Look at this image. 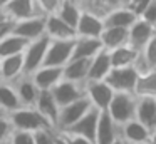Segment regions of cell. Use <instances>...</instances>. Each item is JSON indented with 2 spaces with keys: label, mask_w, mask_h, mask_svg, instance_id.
Returning a JSON list of instances; mask_svg holds the SVG:
<instances>
[{
  "label": "cell",
  "mask_w": 156,
  "mask_h": 144,
  "mask_svg": "<svg viewBox=\"0 0 156 144\" xmlns=\"http://www.w3.org/2000/svg\"><path fill=\"white\" fill-rule=\"evenodd\" d=\"M14 127L17 131H27V132H37L44 129H54L47 119L35 109L34 106H22L20 109L9 114Z\"/></svg>",
  "instance_id": "obj_1"
},
{
  "label": "cell",
  "mask_w": 156,
  "mask_h": 144,
  "mask_svg": "<svg viewBox=\"0 0 156 144\" xmlns=\"http://www.w3.org/2000/svg\"><path fill=\"white\" fill-rule=\"evenodd\" d=\"M136 106H138V96L133 92H114L109 107L106 112L112 117L118 126L129 122L136 117Z\"/></svg>",
  "instance_id": "obj_2"
},
{
  "label": "cell",
  "mask_w": 156,
  "mask_h": 144,
  "mask_svg": "<svg viewBox=\"0 0 156 144\" xmlns=\"http://www.w3.org/2000/svg\"><path fill=\"white\" fill-rule=\"evenodd\" d=\"M138 79H139V72L134 69V65H126V67H112L104 80L112 87L114 92L134 94Z\"/></svg>",
  "instance_id": "obj_3"
},
{
  "label": "cell",
  "mask_w": 156,
  "mask_h": 144,
  "mask_svg": "<svg viewBox=\"0 0 156 144\" xmlns=\"http://www.w3.org/2000/svg\"><path fill=\"white\" fill-rule=\"evenodd\" d=\"M49 44H51V37L47 33L29 42L27 49L24 50V65L27 76L34 74L39 67L44 65V59H45V54H47Z\"/></svg>",
  "instance_id": "obj_4"
},
{
  "label": "cell",
  "mask_w": 156,
  "mask_h": 144,
  "mask_svg": "<svg viewBox=\"0 0 156 144\" xmlns=\"http://www.w3.org/2000/svg\"><path fill=\"white\" fill-rule=\"evenodd\" d=\"M91 109H92V104H91V100L87 99V96H84V97H81V99L74 100V102L67 104V106L61 107L57 131L69 129V127L74 126L82 116H86Z\"/></svg>",
  "instance_id": "obj_5"
},
{
  "label": "cell",
  "mask_w": 156,
  "mask_h": 144,
  "mask_svg": "<svg viewBox=\"0 0 156 144\" xmlns=\"http://www.w3.org/2000/svg\"><path fill=\"white\" fill-rule=\"evenodd\" d=\"M74 40H54L51 39L47 54L44 59V65H52V67H64L69 60L72 59L74 54Z\"/></svg>",
  "instance_id": "obj_6"
},
{
  "label": "cell",
  "mask_w": 156,
  "mask_h": 144,
  "mask_svg": "<svg viewBox=\"0 0 156 144\" xmlns=\"http://www.w3.org/2000/svg\"><path fill=\"white\" fill-rule=\"evenodd\" d=\"M86 96L91 100L92 107H96L98 111H106L114 97V90L106 80H87Z\"/></svg>",
  "instance_id": "obj_7"
},
{
  "label": "cell",
  "mask_w": 156,
  "mask_h": 144,
  "mask_svg": "<svg viewBox=\"0 0 156 144\" xmlns=\"http://www.w3.org/2000/svg\"><path fill=\"white\" fill-rule=\"evenodd\" d=\"M119 137L124 139L128 144H146L156 141L154 132L148 129L144 124H141L138 119H131L129 122L119 126Z\"/></svg>",
  "instance_id": "obj_8"
},
{
  "label": "cell",
  "mask_w": 156,
  "mask_h": 144,
  "mask_svg": "<svg viewBox=\"0 0 156 144\" xmlns=\"http://www.w3.org/2000/svg\"><path fill=\"white\" fill-rule=\"evenodd\" d=\"M51 92L54 96V99L57 100L59 106L64 107L67 104H71V102H74V100L86 96V84L74 82V80H69V79H62Z\"/></svg>",
  "instance_id": "obj_9"
},
{
  "label": "cell",
  "mask_w": 156,
  "mask_h": 144,
  "mask_svg": "<svg viewBox=\"0 0 156 144\" xmlns=\"http://www.w3.org/2000/svg\"><path fill=\"white\" fill-rule=\"evenodd\" d=\"M104 30V20L101 15L89 9H84L79 17V22L76 25V33L77 37H92V39H99Z\"/></svg>",
  "instance_id": "obj_10"
},
{
  "label": "cell",
  "mask_w": 156,
  "mask_h": 144,
  "mask_svg": "<svg viewBox=\"0 0 156 144\" xmlns=\"http://www.w3.org/2000/svg\"><path fill=\"white\" fill-rule=\"evenodd\" d=\"M12 32L27 40L39 39V37L45 35V15L39 13V15L29 17V19H24V20H17V22H14V30Z\"/></svg>",
  "instance_id": "obj_11"
},
{
  "label": "cell",
  "mask_w": 156,
  "mask_h": 144,
  "mask_svg": "<svg viewBox=\"0 0 156 144\" xmlns=\"http://www.w3.org/2000/svg\"><path fill=\"white\" fill-rule=\"evenodd\" d=\"M45 33L54 40H74L77 39L76 29L62 20L57 13L45 15Z\"/></svg>",
  "instance_id": "obj_12"
},
{
  "label": "cell",
  "mask_w": 156,
  "mask_h": 144,
  "mask_svg": "<svg viewBox=\"0 0 156 144\" xmlns=\"http://www.w3.org/2000/svg\"><path fill=\"white\" fill-rule=\"evenodd\" d=\"M34 82L41 90H52L62 79H64V67H52V65H42L30 74Z\"/></svg>",
  "instance_id": "obj_13"
},
{
  "label": "cell",
  "mask_w": 156,
  "mask_h": 144,
  "mask_svg": "<svg viewBox=\"0 0 156 144\" xmlns=\"http://www.w3.org/2000/svg\"><path fill=\"white\" fill-rule=\"evenodd\" d=\"M156 35L154 25H151L149 22L143 20L139 17L131 27H129V45L134 47L136 50H143L144 45Z\"/></svg>",
  "instance_id": "obj_14"
},
{
  "label": "cell",
  "mask_w": 156,
  "mask_h": 144,
  "mask_svg": "<svg viewBox=\"0 0 156 144\" xmlns=\"http://www.w3.org/2000/svg\"><path fill=\"white\" fill-rule=\"evenodd\" d=\"M2 10L7 13L9 19H12L14 22L42 13L41 10H39V5H37L35 0H12V2H9Z\"/></svg>",
  "instance_id": "obj_15"
},
{
  "label": "cell",
  "mask_w": 156,
  "mask_h": 144,
  "mask_svg": "<svg viewBox=\"0 0 156 144\" xmlns=\"http://www.w3.org/2000/svg\"><path fill=\"white\" fill-rule=\"evenodd\" d=\"M118 137H119V126L112 121V117L106 111H101L94 144H112Z\"/></svg>",
  "instance_id": "obj_16"
},
{
  "label": "cell",
  "mask_w": 156,
  "mask_h": 144,
  "mask_svg": "<svg viewBox=\"0 0 156 144\" xmlns=\"http://www.w3.org/2000/svg\"><path fill=\"white\" fill-rule=\"evenodd\" d=\"M99 114L101 111H98L96 107H92L86 116H82L74 126H71L69 129H64L67 132H72V134H79L82 137H87L89 141L94 142L96 139V131H98V121H99Z\"/></svg>",
  "instance_id": "obj_17"
},
{
  "label": "cell",
  "mask_w": 156,
  "mask_h": 144,
  "mask_svg": "<svg viewBox=\"0 0 156 144\" xmlns=\"http://www.w3.org/2000/svg\"><path fill=\"white\" fill-rule=\"evenodd\" d=\"M35 109L51 122V126L54 129H57V122H59V112H61V106L57 104V100L54 99L51 90H41L39 99L35 102Z\"/></svg>",
  "instance_id": "obj_18"
},
{
  "label": "cell",
  "mask_w": 156,
  "mask_h": 144,
  "mask_svg": "<svg viewBox=\"0 0 156 144\" xmlns=\"http://www.w3.org/2000/svg\"><path fill=\"white\" fill-rule=\"evenodd\" d=\"M14 86H15V90L19 94V99H20L22 106H35L39 99V94H41V89L37 87V84L34 82L32 76H20L17 80H14Z\"/></svg>",
  "instance_id": "obj_19"
},
{
  "label": "cell",
  "mask_w": 156,
  "mask_h": 144,
  "mask_svg": "<svg viewBox=\"0 0 156 144\" xmlns=\"http://www.w3.org/2000/svg\"><path fill=\"white\" fill-rule=\"evenodd\" d=\"M25 74V65H24V54L17 55H9L0 59V76L2 80L14 82L20 76Z\"/></svg>",
  "instance_id": "obj_20"
},
{
  "label": "cell",
  "mask_w": 156,
  "mask_h": 144,
  "mask_svg": "<svg viewBox=\"0 0 156 144\" xmlns=\"http://www.w3.org/2000/svg\"><path fill=\"white\" fill-rule=\"evenodd\" d=\"M136 119L144 124L156 136V99L154 97H138Z\"/></svg>",
  "instance_id": "obj_21"
},
{
  "label": "cell",
  "mask_w": 156,
  "mask_h": 144,
  "mask_svg": "<svg viewBox=\"0 0 156 144\" xmlns=\"http://www.w3.org/2000/svg\"><path fill=\"white\" fill-rule=\"evenodd\" d=\"M138 19L139 17L136 15L134 10H133L129 5L114 9V10L108 12L104 17H102L104 27H122V29H129Z\"/></svg>",
  "instance_id": "obj_22"
},
{
  "label": "cell",
  "mask_w": 156,
  "mask_h": 144,
  "mask_svg": "<svg viewBox=\"0 0 156 144\" xmlns=\"http://www.w3.org/2000/svg\"><path fill=\"white\" fill-rule=\"evenodd\" d=\"M111 69H112V62H111L109 50H106V49L99 50L91 59L87 80H104L108 77V74L111 72Z\"/></svg>",
  "instance_id": "obj_23"
},
{
  "label": "cell",
  "mask_w": 156,
  "mask_h": 144,
  "mask_svg": "<svg viewBox=\"0 0 156 144\" xmlns=\"http://www.w3.org/2000/svg\"><path fill=\"white\" fill-rule=\"evenodd\" d=\"M99 39H101L102 49L114 50L121 45L129 44V29H122V27H104V30H102Z\"/></svg>",
  "instance_id": "obj_24"
},
{
  "label": "cell",
  "mask_w": 156,
  "mask_h": 144,
  "mask_svg": "<svg viewBox=\"0 0 156 144\" xmlns=\"http://www.w3.org/2000/svg\"><path fill=\"white\" fill-rule=\"evenodd\" d=\"M91 59H71L64 65V79L86 84L89 76Z\"/></svg>",
  "instance_id": "obj_25"
},
{
  "label": "cell",
  "mask_w": 156,
  "mask_h": 144,
  "mask_svg": "<svg viewBox=\"0 0 156 144\" xmlns=\"http://www.w3.org/2000/svg\"><path fill=\"white\" fill-rule=\"evenodd\" d=\"M20 107H22V102L19 99V94L15 90L14 82L2 80L0 82V109L5 114H10L14 111L20 109Z\"/></svg>",
  "instance_id": "obj_26"
},
{
  "label": "cell",
  "mask_w": 156,
  "mask_h": 144,
  "mask_svg": "<svg viewBox=\"0 0 156 144\" xmlns=\"http://www.w3.org/2000/svg\"><path fill=\"white\" fill-rule=\"evenodd\" d=\"M99 50H102L101 39L77 37V39H76V44H74V54H72V59H92Z\"/></svg>",
  "instance_id": "obj_27"
},
{
  "label": "cell",
  "mask_w": 156,
  "mask_h": 144,
  "mask_svg": "<svg viewBox=\"0 0 156 144\" xmlns=\"http://www.w3.org/2000/svg\"><path fill=\"white\" fill-rule=\"evenodd\" d=\"M30 40L24 39V37L17 35V33L10 32L9 35H5L0 40V59L9 55H17V54H24V50L27 49Z\"/></svg>",
  "instance_id": "obj_28"
},
{
  "label": "cell",
  "mask_w": 156,
  "mask_h": 144,
  "mask_svg": "<svg viewBox=\"0 0 156 144\" xmlns=\"http://www.w3.org/2000/svg\"><path fill=\"white\" fill-rule=\"evenodd\" d=\"M139 50H136L134 47H131L129 44L121 45L114 50H109V55H111V62L112 67H126V65H133L138 59Z\"/></svg>",
  "instance_id": "obj_29"
},
{
  "label": "cell",
  "mask_w": 156,
  "mask_h": 144,
  "mask_svg": "<svg viewBox=\"0 0 156 144\" xmlns=\"http://www.w3.org/2000/svg\"><path fill=\"white\" fill-rule=\"evenodd\" d=\"M82 10H84V9H82L76 0H62L61 7L57 9V12H55V13H57L62 20H66L71 27H74V29H76Z\"/></svg>",
  "instance_id": "obj_30"
},
{
  "label": "cell",
  "mask_w": 156,
  "mask_h": 144,
  "mask_svg": "<svg viewBox=\"0 0 156 144\" xmlns=\"http://www.w3.org/2000/svg\"><path fill=\"white\" fill-rule=\"evenodd\" d=\"M134 94L138 97H154L156 99V69L139 76Z\"/></svg>",
  "instance_id": "obj_31"
},
{
  "label": "cell",
  "mask_w": 156,
  "mask_h": 144,
  "mask_svg": "<svg viewBox=\"0 0 156 144\" xmlns=\"http://www.w3.org/2000/svg\"><path fill=\"white\" fill-rule=\"evenodd\" d=\"M126 5H129V0H94L89 10H92L98 15L104 17L111 10L119 9V7H126Z\"/></svg>",
  "instance_id": "obj_32"
},
{
  "label": "cell",
  "mask_w": 156,
  "mask_h": 144,
  "mask_svg": "<svg viewBox=\"0 0 156 144\" xmlns=\"http://www.w3.org/2000/svg\"><path fill=\"white\" fill-rule=\"evenodd\" d=\"M14 131H15V127H14V124H12L9 114L0 117V144H9Z\"/></svg>",
  "instance_id": "obj_33"
},
{
  "label": "cell",
  "mask_w": 156,
  "mask_h": 144,
  "mask_svg": "<svg viewBox=\"0 0 156 144\" xmlns=\"http://www.w3.org/2000/svg\"><path fill=\"white\" fill-rule=\"evenodd\" d=\"M139 52H141L143 59L146 60V64L149 65V69L154 70L156 69V35L153 37V39L144 45V49L139 50Z\"/></svg>",
  "instance_id": "obj_34"
},
{
  "label": "cell",
  "mask_w": 156,
  "mask_h": 144,
  "mask_svg": "<svg viewBox=\"0 0 156 144\" xmlns=\"http://www.w3.org/2000/svg\"><path fill=\"white\" fill-rule=\"evenodd\" d=\"M9 144H37L35 142V132H27V131H14Z\"/></svg>",
  "instance_id": "obj_35"
},
{
  "label": "cell",
  "mask_w": 156,
  "mask_h": 144,
  "mask_svg": "<svg viewBox=\"0 0 156 144\" xmlns=\"http://www.w3.org/2000/svg\"><path fill=\"white\" fill-rule=\"evenodd\" d=\"M39 5V10H41L44 15H49V13H55L57 9L61 7L62 0H35Z\"/></svg>",
  "instance_id": "obj_36"
},
{
  "label": "cell",
  "mask_w": 156,
  "mask_h": 144,
  "mask_svg": "<svg viewBox=\"0 0 156 144\" xmlns=\"http://www.w3.org/2000/svg\"><path fill=\"white\" fill-rule=\"evenodd\" d=\"M54 131H55V129L37 131V132H35V142H37V144H55Z\"/></svg>",
  "instance_id": "obj_37"
},
{
  "label": "cell",
  "mask_w": 156,
  "mask_h": 144,
  "mask_svg": "<svg viewBox=\"0 0 156 144\" xmlns=\"http://www.w3.org/2000/svg\"><path fill=\"white\" fill-rule=\"evenodd\" d=\"M61 134L64 136V139L67 141V144H94L92 141H89L87 137H82L79 134H72L67 131H61Z\"/></svg>",
  "instance_id": "obj_38"
},
{
  "label": "cell",
  "mask_w": 156,
  "mask_h": 144,
  "mask_svg": "<svg viewBox=\"0 0 156 144\" xmlns=\"http://www.w3.org/2000/svg\"><path fill=\"white\" fill-rule=\"evenodd\" d=\"M141 19L146 20V22H149L151 25L156 23V0H153V2L149 3V7L144 10V13L141 15Z\"/></svg>",
  "instance_id": "obj_39"
},
{
  "label": "cell",
  "mask_w": 156,
  "mask_h": 144,
  "mask_svg": "<svg viewBox=\"0 0 156 144\" xmlns=\"http://www.w3.org/2000/svg\"><path fill=\"white\" fill-rule=\"evenodd\" d=\"M153 0H134V2L129 3V7H131L133 10H134V13L138 17H141L143 13H144V10L149 7V3H151Z\"/></svg>",
  "instance_id": "obj_40"
},
{
  "label": "cell",
  "mask_w": 156,
  "mask_h": 144,
  "mask_svg": "<svg viewBox=\"0 0 156 144\" xmlns=\"http://www.w3.org/2000/svg\"><path fill=\"white\" fill-rule=\"evenodd\" d=\"M12 30H14V20H12V19L0 20V40L4 39L5 35H9Z\"/></svg>",
  "instance_id": "obj_41"
},
{
  "label": "cell",
  "mask_w": 156,
  "mask_h": 144,
  "mask_svg": "<svg viewBox=\"0 0 156 144\" xmlns=\"http://www.w3.org/2000/svg\"><path fill=\"white\" fill-rule=\"evenodd\" d=\"M76 2H77L82 9H91V5H92V2H94V0H76Z\"/></svg>",
  "instance_id": "obj_42"
},
{
  "label": "cell",
  "mask_w": 156,
  "mask_h": 144,
  "mask_svg": "<svg viewBox=\"0 0 156 144\" xmlns=\"http://www.w3.org/2000/svg\"><path fill=\"white\" fill-rule=\"evenodd\" d=\"M112 144H128V142H126L124 139H121V137H118V139H116V141H114V142H112Z\"/></svg>",
  "instance_id": "obj_43"
},
{
  "label": "cell",
  "mask_w": 156,
  "mask_h": 144,
  "mask_svg": "<svg viewBox=\"0 0 156 144\" xmlns=\"http://www.w3.org/2000/svg\"><path fill=\"white\" fill-rule=\"evenodd\" d=\"M9 2H12V0H0V9H4V7L7 5Z\"/></svg>",
  "instance_id": "obj_44"
},
{
  "label": "cell",
  "mask_w": 156,
  "mask_h": 144,
  "mask_svg": "<svg viewBox=\"0 0 156 144\" xmlns=\"http://www.w3.org/2000/svg\"><path fill=\"white\" fill-rule=\"evenodd\" d=\"M4 19H9V17H7V13H5L4 10L0 9V20H4Z\"/></svg>",
  "instance_id": "obj_45"
},
{
  "label": "cell",
  "mask_w": 156,
  "mask_h": 144,
  "mask_svg": "<svg viewBox=\"0 0 156 144\" xmlns=\"http://www.w3.org/2000/svg\"><path fill=\"white\" fill-rule=\"evenodd\" d=\"M2 116H5V112H4L2 109H0V117H2Z\"/></svg>",
  "instance_id": "obj_46"
},
{
  "label": "cell",
  "mask_w": 156,
  "mask_h": 144,
  "mask_svg": "<svg viewBox=\"0 0 156 144\" xmlns=\"http://www.w3.org/2000/svg\"><path fill=\"white\" fill-rule=\"evenodd\" d=\"M146 144H154V141H153V142H146Z\"/></svg>",
  "instance_id": "obj_47"
},
{
  "label": "cell",
  "mask_w": 156,
  "mask_h": 144,
  "mask_svg": "<svg viewBox=\"0 0 156 144\" xmlns=\"http://www.w3.org/2000/svg\"><path fill=\"white\" fill-rule=\"evenodd\" d=\"M131 2H134V0H129V3H131Z\"/></svg>",
  "instance_id": "obj_48"
},
{
  "label": "cell",
  "mask_w": 156,
  "mask_h": 144,
  "mask_svg": "<svg viewBox=\"0 0 156 144\" xmlns=\"http://www.w3.org/2000/svg\"><path fill=\"white\" fill-rule=\"evenodd\" d=\"M0 82H2V76H0Z\"/></svg>",
  "instance_id": "obj_49"
},
{
  "label": "cell",
  "mask_w": 156,
  "mask_h": 144,
  "mask_svg": "<svg viewBox=\"0 0 156 144\" xmlns=\"http://www.w3.org/2000/svg\"><path fill=\"white\" fill-rule=\"evenodd\" d=\"M154 29H156V23H154Z\"/></svg>",
  "instance_id": "obj_50"
},
{
  "label": "cell",
  "mask_w": 156,
  "mask_h": 144,
  "mask_svg": "<svg viewBox=\"0 0 156 144\" xmlns=\"http://www.w3.org/2000/svg\"><path fill=\"white\" fill-rule=\"evenodd\" d=\"M154 144H156V141H154Z\"/></svg>",
  "instance_id": "obj_51"
}]
</instances>
